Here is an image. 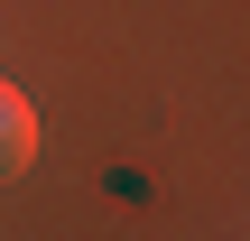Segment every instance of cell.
Segmentation results:
<instances>
[{"instance_id":"cell-1","label":"cell","mask_w":250,"mask_h":241,"mask_svg":"<svg viewBox=\"0 0 250 241\" xmlns=\"http://www.w3.org/2000/svg\"><path fill=\"white\" fill-rule=\"evenodd\" d=\"M28 158H37V111L19 84H0V176H19Z\"/></svg>"}]
</instances>
